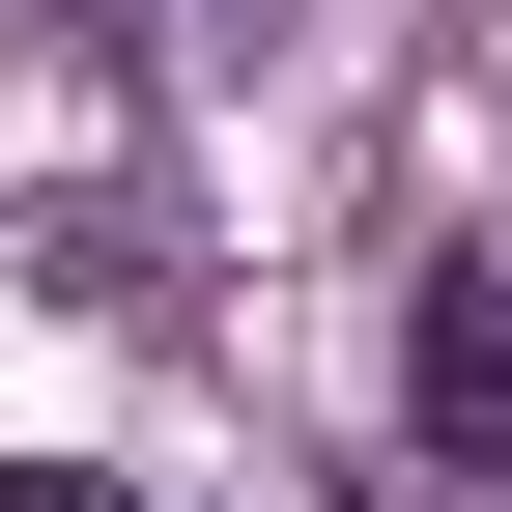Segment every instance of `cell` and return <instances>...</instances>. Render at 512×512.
Listing matches in <instances>:
<instances>
[{"instance_id": "277c9868", "label": "cell", "mask_w": 512, "mask_h": 512, "mask_svg": "<svg viewBox=\"0 0 512 512\" xmlns=\"http://www.w3.org/2000/svg\"><path fill=\"white\" fill-rule=\"evenodd\" d=\"M342 512H456V484H342Z\"/></svg>"}, {"instance_id": "7a4b0ae2", "label": "cell", "mask_w": 512, "mask_h": 512, "mask_svg": "<svg viewBox=\"0 0 512 512\" xmlns=\"http://www.w3.org/2000/svg\"><path fill=\"white\" fill-rule=\"evenodd\" d=\"M29 256H57V285H86V313H171V228H143V200H57Z\"/></svg>"}, {"instance_id": "6da1fadb", "label": "cell", "mask_w": 512, "mask_h": 512, "mask_svg": "<svg viewBox=\"0 0 512 512\" xmlns=\"http://www.w3.org/2000/svg\"><path fill=\"white\" fill-rule=\"evenodd\" d=\"M399 427H427L399 484L512 512V285H484V256H427V313H399Z\"/></svg>"}, {"instance_id": "3957f363", "label": "cell", "mask_w": 512, "mask_h": 512, "mask_svg": "<svg viewBox=\"0 0 512 512\" xmlns=\"http://www.w3.org/2000/svg\"><path fill=\"white\" fill-rule=\"evenodd\" d=\"M0 512H143V484H86V456H0Z\"/></svg>"}]
</instances>
